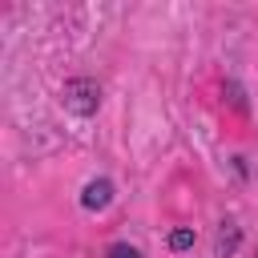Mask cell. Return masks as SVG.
<instances>
[{"label":"cell","mask_w":258,"mask_h":258,"mask_svg":"<svg viewBox=\"0 0 258 258\" xmlns=\"http://www.w3.org/2000/svg\"><path fill=\"white\" fill-rule=\"evenodd\" d=\"M169 246H173V250H185V246H194V234H189V230H173V234H169Z\"/></svg>","instance_id":"7a4b0ae2"},{"label":"cell","mask_w":258,"mask_h":258,"mask_svg":"<svg viewBox=\"0 0 258 258\" xmlns=\"http://www.w3.org/2000/svg\"><path fill=\"white\" fill-rule=\"evenodd\" d=\"M105 258H141V254H137L133 246H109V254H105Z\"/></svg>","instance_id":"3957f363"},{"label":"cell","mask_w":258,"mask_h":258,"mask_svg":"<svg viewBox=\"0 0 258 258\" xmlns=\"http://www.w3.org/2000/svg\"><path fill=\"white\" fill-rule=\"evenodd\" d=\"M109 189H113L109 181H93V185L85 189V206H89V210H101V206H109Z\"/></svg>","instance_id":"6da1fadb"}]
</instances>
